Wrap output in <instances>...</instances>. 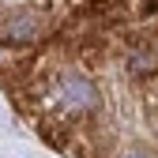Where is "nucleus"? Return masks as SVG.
<instances>
[{
    "mask_svg": "<svg viewBox=\"0 0 158 158\" xmlns=\"http://www.w3.org/2000/svg\"><path fill=\"white\" fill-rule=\"evenodd\" d=\"M128 19H158V0H0V49H30L83 27Z\"/></svg>",
    "mask_w": 158,
    "mask_h": 158,
    "instance_id": "f03ea898",
    "label": "nucleus"
},
{
    "mask_svg": "<svg viewBox=\"0 0 158 158\" xmlns=\"http://www.w3.org/2000/svg\"><path fill=\"white\" fill-rule=\"evenodd\" d=\"M0 87L19 121L64 158H158V19L11 49Z\"/></svg>",
    "mask_w": 158,
    "mask_h": 158,
    "instance_id": "f257e3e1",
    "label": "nucleus"
}]
</instances>
